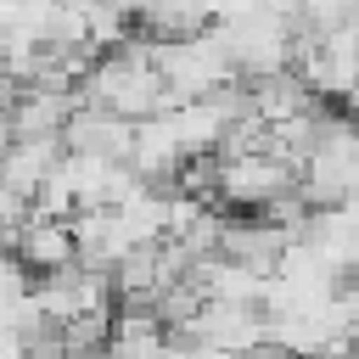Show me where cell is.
<instances>
[{
	"label": "cell",
	"instance_id": "cell-1",
	"mask_svg": "<svg viewBox=\"0 0 359 359\" xmlns=\"http://www.w3.org/2000/svg\"><path fill=\"white\" fill-rule=\"evenodd\" d=\"M79 101H84V107H101V112H112V118H129V123L168 112V90H163V79H157L151 45L129 34L123 45L101 50V56L90 62V73L79 79Z\"/></svg>",
	"mask_w": 359,
	"mask_h": 359
},
{
	"label": "cell",
	"instance_id": "cell-2",
	"mask_svg": "<svg viewBox=\"0 0 359 359\" xmlns=\"http://www.w3.org/2000/svg\"><path fill=\"white\" fill-rule=\"evenodd\" d=\"M146 45H151L157 79H163V90H168V107L202 101V95H213L219 84L236 79L219 28H202V34H185V39H146Z\"/></svg>",
	"mask_w": 359,
	"mask_h": 359
},
{
	"label": "cell",
	"instance_id": "cell-3",
	"mask_svg": "<svg viewBox=\"0 0 359 359\" xmlns=\"http://www.w3.org/2000/svg\"><path fill=\"white\" fill-rule=\"evenodd\" d=\"M219 39L230 50V67L236 79H264V73H286L292 67V50H297V28L286 17H275L264 0L236 17V22H219Z\"/></svg>",
	"mask_w": 359,
	"mask_h": 359
},
{
	"label": "cell",
	"instance_id": "cell-4",
	"mask_svg": "<svg viewBox=\"0 0 359 359\" xmlns=\"http://www.w3.org/2000/svg\"><path fill=\"white\" fill-rule=\"evenodd\" d=\"M34 309L62 331L73 320H95V314H112L118 292H112V275L107 269H90V264H67V269H50L28 286Z\"/></svg>",
	"mask_w": 359,
	"mask_h": 359
},
{
	"label": "cell",
	"instance_id": "cell-5",
	"mask_svg": "<svg viewBox=\"0 0 359 359\" xmlns=\"http://www.w3.org/2000/svg\"><path fill=\"white\" fill-rule=\"evenodd\" d=\"M297 185V174L275 157V151H236L219 157V202L241 208V213H264L275 196H286Z\"/></svg>",
	"mask_w": 359,
	"mask_h": 359
},
{
	"label": "cell",
	"instance_id": "cell-6",
	"mask_svg": "<svg viewBox=\"0 0 359 359\" xmlns=\"http://www.w3.org/2000/svg\"><path fill=\"white\" fill-rule=\"evenodd\" d=\"M180 331L196 337V342H208V348H219V353H230V359H247L252 348L269 342V320H264V309H247V303H213V297H202V309H196Z\"/></svg>",
	"mask_w": 359,
	"mask_h": 359
},
{
	"label": "cell",
	"instance_id": "cell-7",
	"mask_svg": "<svg viewBox=\"0 0 359 359\" xmlns=\"http://www.w3.org/2000/svg\"><path fill=\"white\" fill-rule=\"evenodd\" d=\"M286 247H292V230H280L275 219H264V213L224 219V213H219V252H213V258H230V264H241V269H252V275H269Z\"/></svg>",
	"mask_w": 359,
	"mask_h": 359
},
{
	"label": "cell",
	"instance_id": "cell-8",
	"mask_svg": "<svg viewBox=\"0 0 359 359\" xmlns=\"http://www.w3.org/2000/svg\"><path fill=\"white\" fill-rule=\"evenodd\" d=\"M6 247H11V258H17L22 269H34V275H50V269H67V264H79L73 224H67V219H45V213H28Z\"/></svg>",
	"mask_w": 359,
	"mask_h": 359
},
{
	"label": "cell",
	"instance_id": "cell-9",
	"mask_svg": "<svg viewBox=\"0 0 359 359\" xmlns=\"http://www.w3.org/2000/svg\"><path fill=\"white\" fill-rule=\"evenodd\" d=\"M73 112H79V90H45V84L17 90V101L6 107L11 135H28V140H62Z\"/></svg>",
	"mask_w": 359,
	"mask_h": 359
},
{
	"label": "cell",
	"instance_id": "cell-10",
	"mask_svg": "<svg viewBox=\"0 0 359 359\" xmlns=\"http://www.w3.org/2000/svg\"><path fill=\"white\" fill-rule=\"evenodd\" d=\"M123 163H129V174L146 180V185H174V174L185 168V151H180V140H174V129H168L163 112L135 123V140H129V157H123Z\"/></svg>",
	"mask_w": 359,
	"mask_h": 359
},
{
	"label": "cell",
	"instance_id": "cell-11",
	"mask_svg": "<svg viewBox=\"0 0 359 359\" xmlns=\"http://www.w3.org/2000/svg\"><path fill=\"white\" fill-rule=\"evenodd\" d=\"M129 140H135V123H129V118H112V112L84 107V101H79V112H73V118H67V129H62V151L112 157V163H123V157H129Z\"/></svg>",
	"mask_w": 359,
	"mask_h": 359
},
{
	"label": "cell",
	"instance_id": "cell-12",
	"mask_svg": "<svg viewBox=\"0 0 359 359\" xmlns=\"http://www.w3.org/2000/svg\"><path fill=\"white\" fill-rule=\"evenodd\" d=\"M163 348H168V325L151 309H118L101 359H163Z\"/></svg>",
	"mask_w": 359,
	"mask_h": 359
},
{
	"label": "cell",
	"instance_id": "cell-13",
	"mask_svg": "<svg viewBox=\"0 0 359 359\" xmlns=\"http://www.w3.org/2000/svg\"><path fill=\"white\" fill-rule=\"evenodd\" d=\"M56 157H62V140H28V135H17L6 146V157H0V185L34 202L39 185H45V174L56 168Z\"/></svg>",
	"mask_w": 359,
	"mask_h": 359
},
{
	"label": "cell",
	"instance_id": "cell-14",
	"mask_svg": "<svg viewBox=\"0 0 359 359\" xmlns=\"http://www.w3.org/2000/svg\"><path fill=\"white\" fill-rule=\"evenodd\" d=\"M28 286H34V280H28V269L11 258V247H0V320L28 297Z\"/></svg>",
	"mask_w": 359,
	"mask_h": 359
},
{
	"label": "cell",
	"instance_id": "cell-15",
	"mask_svg": "<svg viewBox=\"0 0 359 359\" xmlns=\"http://www.w3.org/2000/svg\"><path fill=\"white\" fill-rule=\"evenodd\" d=\"M163 359H230V353H219V348H208V342H196V337H185V331H168Z\"/></svg>",
	"mask_w": 359,
	"mask_h": 359
},
{
	"label": "cell",
	"instance_id": "cell-16",
	"mask_svg": "<svg viewBox=\"0 0 359 359\" xmlns=\"http://www.w3.org/2000/svg\"><path fill=\"white\" fill-rule=\"evenodd\" d=\"M11 140H17V135H11V118L0 112V157H6V146H11Z\"/></svg>",
	"mask_w": 359,
	"mask_h": 359
},
{
	"label": "cell",
	"instance_id": "cell-17",
	"mask_svg": "<svg viewBox=\"0 0 359 359\" xmlns=\"http://www.w3.org/2000/svg\"><path fill=\"white\" fill-rule=\"evenodd\" d=\"M331 359H359V342H353V348H342V353H331Z\"/></svg>",
	"mask_w": 359,
	"mask_h": 359
},
{
	"label": "cell",
	"instance_id": "cell-18",
	"mask_svg": "<svg viewBox=\"0 0 359 359\" xmlns=\"http://www.w3.org/2000/svg\"><path fill=\"white\" fill-rule=\"evenodd\" d=\"M0 67H6V34H0Z\"/></svg>",
	"mask_w": 359,
	"mask_h": 359
}]
</instances>
